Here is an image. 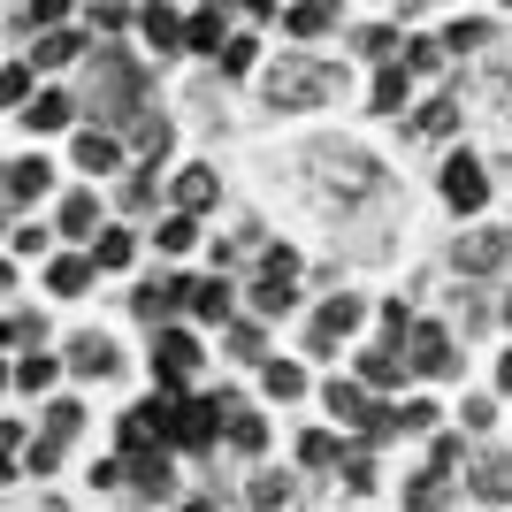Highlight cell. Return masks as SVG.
I'll return each instance as SVG.
<instances>
[{
  "label": "cell",
  "instance_id": "cell-11",
  "mask_svg": "<svg viewBox=\"0 0 512 512\" xmlns=\"http://www.w3.org/2000/svg\"><path fill=\"white\" fill-rule=\"evenodd\" d=\"M85 54V31H62V23H46V39L31 46V69H69Z\"/></svg>",
  "mask_w": 512,
  "mask_h": 512
},
{
  "label": "cell",
  "instance_id": "cell-42",
  "mask_svg": "<svg viewBox=\"0 0 512 512\" xmlns=\"http://www.w3.org/2000/svg\"><path fill=\"white\" fill-rule=\"evenodd\" d=\"M436 497H444V467H428L421 482H413V490H406V505H436Z\"/></svg>",
  "mask_w": 512,
  "mask_h": 512
},
{
  "label": "cell",
  "instance_id": "cell-44",
  "mask_svg": "<svg viewBox=\"0 0 512 512\" xmlns=\"http://www.w3.org/2000/svg\"><path fill=\"white\" fill-rule=\"evenodd\" d=\"M459 459H467V444H459V436H436V451H428V467H459Z\"/></svg>",
  "mask_w": 512,
  "mask_h": 512
},
{
  "label": "cell",
  "instance_id": "cell-18",
  "mask_svg": "<svg viewBox=\"0 0 512 512\" xmlns=\"http://www.w3.org/2000/svg\"><path fill=\"white\" fill-rule=\"evenodd\" d=\"M260 390L291 406V398H299V390H306V367H299V360H260Z\"/></svg>",
  "mask_w": 512,
  "mask_h": 512
},
{
  "label": "cell",
  "instance_id": "cell-13",
  "mask_svg": "<svg viewBox=\"0 0 512 512\" xmlns=\"http://www.w3.org/2000/svg\"><path fill=\"white\" fill-rule=\"evenodd\" d=\"M46 184H54V161H46V153H23L16 169H8V199H46Z\"/></svg>",
  "mask_w": 512,
  "mask_h": 512
},
{
  "label": "cell",
  "instance_id": "cell-22",
  "mask_svg": "<svg viewBox=\"0 0 512 512\" xmlns=\"http://www.w3.org/2000/svg\"><path fill=\"white\" fill-rule=\"evenodd\" d=\"M138 31H146V46H184V23L169 16V0H146V16H138Z\"/></svg>",
  "mask_w": 512,
  "mask_h": 512
},
{
  "label": "cell",
  "instance_id": "cell-19",
  "mask_svg": "<svg viewBox=\"0 0 512 512\" xmlns=\"http://www.w3.org/2000/svg\"><path fill=\"white\" fill-rule=\"evenodd\" d=\"M222 39H230V31H222V8L184 16V46H192V54H222Z\"/></svg>",
  "mask_w": 512,
  "mask_h": 512
},
{
  "label": "cell",
  "instance_id": "cell-52",
  "mask_svg": "<svg viewBox=\"0 0 512 512\" xmlns=\"http://www.w3.org/2000/svg\"><path fill=\"white\" fill-rule=\"evenodd\" d=\"M8 283H16V268H8V260H0V291H8Z\"/></svg>",
  "mask_w": 512,
  "mask_h": 512
},
{
  "label": "cell",
  "instance_id": "cell-54",
  "mask_svg": "<svg viewBox=\"0 0 512 512\" xmlns=\"http://www.w3.org/2000/svg\"><path fill=\"white\" fill-rule=\"evenodd\" d=\"M8 383H16V375H8V367H0V390H8Z\"/></svg>",
  "mask_w": 512,
  "mask_h": 512
},
{
  "label": "cell",
  "instance_id": "cell-21",
  "mask_svg": "<svg viewBox=\"0 0 512 512\" xmlns=\"http://www.w3.org/2000/svg\"><path fill=\"white\" fill-rule=\"evenodd\" d=\"M329 23H337V8H329V0H299V8L283 16V31H291V39H321Z\"/></svg>",
  "mask_w": 512,
  "mask_h": 512
},
{
  "label": "cell",
  "instance_id": "cell-23",
  "mask_svg": "<svg viewBox=\"0 0 512 512\" xmlns=\"http://www.w3.org/2000/svg\"><path fill=\"white\" fill-rule=\"evenodd\" d=\"M69 360H77V375H115V367H123L107 337H77V344H69Z\"/></svg>",
  "mask_w": 512,
  "mask_h": 512
},
{
  "label": "cell",
  "instance_id": "cell-34",
  "mask_svg": "<svg viewBox=\"0 0 512 512\" xmlns=\"http://www.w3.org/2000/svg\"><path fill=\"white\" fill-rule=\"evenodd\" d=\"M31 92H39V85H31V62H8V69H0V100H8V107H23Z\"/></svg>",
  "mask_w": 512,
  "mask_h": 512
},
{
  "label": "cell",
  "instance_id": "cell-32",
  "mask_svg": "<svg viewBox=\"0 0 512 512\" xmlns=\"http://www.w3.org/2000/svg\"><path fill=\"white\" fill-rule=\"evenodd\" d=\"M321 406L337 413V421H352V428H360V413H367V398H360V383H329V390H321Z\"/></svg>",
  "mask_w": 512,
  "mask_h": 512
},
{
  "label": "cell",
  "instance_id": "cell-6",
  "mask_svg": "<svg viewBox=\"0 0 512 512\" xmlns=\"http://www.w3.org/2000/svg\"><path fill=\"white\" fill-rule=\"evenodd\" d=\"M406 367H413V375H451V367H459V352H451V337H444V321L406 329Z\"/></svg>",
  "mask_w": 512,
  "mask_h": 512
},
{
  "label": "cell",
  "instance_id": "cell-49",
  "mask_svg": "<svg viewBox=\"0 0 512 512\" xmlns=\"http://www.w3.org/2000/svg\"><path fill=\"white\" fill-rule=\"evenodd\" d=\"M8 474H16V444H0V482H8Z\"/></svg>",
  "mask_w": 512,
  "mask_h": 512
},
{
  "label": "cell",
  "instance_id": "cell-1",
  "mask_svg": "<svg viewBox=\"0 0 512 512\" xmlns=\"http://www.w3.org/2000/svg\"><path fill=\"white\" fill-rule=\"evenodd\" d=\"M260 92H268V107H321L337 92V69L306 62V54H283V62L260 77Z\"/></svg>",
  "mask_w": 512,
  "mask_h": 512
},
{
  "label": "cell",
  "instance_id": "cell-47",
  "mask_svg": "<svg viewBox=\"0 0 512 512\" xmlns=\"http://www.w3.org/2000/svg\"><path fill=\"white\" fill-rule=\"evenodd\" d=\"M69 16V0H31V23H62Z\"/></svg>",
  "mask_w": 512,
  "mask_h": 512
},
{
  "label": "cell",
  "instance_id": "cell-36",
  "mask_svg": "<svg viewBox=\"0 0 512 512\" xmlns=\"http://www.w3.org/2000/svg\"><path fill=\"white\" fill-rule=\"evenodd\" d=\"M360 46L375 54V62H398V46H406V39H398L390 23H367V31H360Z\"/></svg>",
  "mask_w": 512,
  "mask_h": 512
},
{
  "label": "cell",
  "instance_id": "cell-55",
  "mask_svg": "<svg viewBox=\"0 0 512 512\" xmlns=\"http://www.w3.org/2000/svg\"><path fill=\"white\" fill-rule=\"evenodd\" d=\"M505 8H512V0H505Z\"/></svg>",
  "mask_w": 512,
  "mask_h": 512
},
{
  "label": "cell",
  "instance_id": "cell-16",
  "mask_svg": "<svg viewBox=\"0 0 512 512\" xmlns=\"http://www.w3.org/2000/svg\"><path fill=\"white\" fill-rule=\"evenodd\" d=\"M360 383H367V390H398V383H406L398 344H383V352H360Z\"/></svg>",
  "mask_w": 512,
  "mask_h": 512
},
{
  "label": "cell",
  "instance_id": "cell-27",
  "mask_svg": "<svg viewBox=\"0 0 512 512\" xmlns=\"http://www.w3.org/2000/svg\"><path fill=\"white\" fill-rule=\"evenodd\" d=\"M383 77H375V115H398V100H406V77L413 69L406 62H375Z\"/></svg>",
  "mask_w": 512,
  "mask_h": 512
},
{
  "label": "cell",
  "instance_id": "cell-26",
  "mask_svg": "<svg viewBox=\"0 0 512 512\" xmlns=\"http://www.w3.org/2000/svg\"><path fill=\"white\" fill-rule=\"evenodd\" d=\"M153 245H161V253H192V245H199V214H184V207H176L169 222L153 230Z\"/></svg>",
  "mask_w": 512,
  "mask_h": 512
},
{
  "label": "cell",
  "instance_id": "cell-2",
  "mask_svg": "<svg viewBox=\"0 0 512 512\" xmlns=\"http://www.w3.org/2000/svg\"><path fill=\"white\" fill-rule=\"evenodd\" d=\"M253 314L268 321V314H291V299H299V260L283 253V245H268V260H260V276H253Z\"/></svg>",
  "mask_w": 512,
  "mask_h": 512
},
{
  "label": "cell",
  "instance_id": "cell-40",
  "mask_svg": "<svg viewBox=\"0 0 512 512\" xmlns=\"http://www.w3.org/2000/svg\"><path fill=\"white\" fill-rule=\"evenodd\" d=\"M23 459H31V474H54V467H62V436H39Z\"/></svg>",
  "mask_w": 512,
  "mask_h": 512
},
{
  "label": "cell",
  "instance_id": "cell-28",
  "mask_svg": "<svg viewBox=\"0 0 512 512\" xmlns=\"http://www.w3.org/2000/svg\"><path fill=\"white\" fill-rule=\"evenodd\" d=\"M130 253H138L130 230H92V260H100V268H130Z\"/></svg>",
  "mask_w": 512,
  "mask_h": 512
},
{
  "label": "cell",
  "instance_id": "cell-51",
  "mask_svg": "<svg viewBox=\"0 0 512 512\" xmlns=\"http://www.w3.org/2000/svg\"><path fill=\"white\" fill-rule=\"evenodd\" d=\"M0 344H16V321H0Z\"/></svg>",
  "mask_w": 512,
  "mask_h": 512
},
{
  "label": "cell",
  "instance_id": "cell-30",
  "mask_svg": "<svg viewBox=\"0 0 512 512\" xmlns=\"http://www.w3.org/2000/svg\"><path fill=\"white\" fill-rule=\"evenodd\" d=\"M474 497H482V505L512 497V459H482V467H474Z\"/></svg>",
  "mask_w": 512,
  "mask_h": 512
},
{
  "label": "cell",
  "instance_id": "cell-10",
  "mask_svg": "<svg viewBox=\"0 0 512 512\" xmlns=\"http://www.w3.org/2000/svg\"><path fill=\"white\" fill-rule=\"evenodd\" d=\"M92 276H100V260H92V253H62L54 268H46V291H54V299H85Z\"/></svg>",
  "mask_w": 512,
  "mask_h": 512
},
{
  "label": "cell",
  "instance_id": "cell-39",
  "mask_svg": "<svg viewBox=\"0 0 512 512\" xmlns=\"http://www.w3.org/2000/svg\"><path fill=\"white\" fill-rule=\"evenodd\" d=\"M344 482H352V497H375V459L352 451V459H344Z\"/></svg>",
  "mask_w": 512,
  "mask_h": 512
},
{
  "label": "cell",
  "instance_id": "cell-37",
  "mask_svg": "<svg viewBox=\"0 0 512 512\" xmlns=\"http://www.w3.org/2000/svg\"><path fill=\"white\" fill-rule=\"evenodd\" d=\"M436 62H444V39H406V69L413 77H428Z\"/></svg>",
  "mask_w": 512,
  "mask_h": 512
},
{
  "label": "cell",
  "instance_id": "cell-45",
  "mask_svg": "<svg viewBox=\"0 0 512 512\" xmlns=\"http://www.w3.org/2000/svg\"><path fill=\"white\" fill-rule=\"evenodd\" d=\"M123 482H130L123 459H100V467H92V490H123Z\"/></svg>",
  "mask_w": 512,
  "mask_h": 512
},
{
  "label": "cell",
  "instance_id": "cell-3",
  "mask_svg": "<svg viewBox=\"0 0 512 512\" xmlns=\"http://www.w3.org/2000/svg\"><path fill=\"white\" fill-rule=\"evenodd\" d=\"M436 192H444L451 214H482V199H490V169H482L474 153H451L444 176H436Z\"/></svg>",
  "mask_w": 512,
  "mask_h": 512
},
{
  "label": "cell",
  "instance_id": "cell-33",
  "mask_svg": "<svg viewBox=\"0 0 512 512\" xmlns=\"http://www.w3.org/2000/svg\"><path fill=\"white\" fill-rule=\"evenodd\" d=\"M444 46H451V54H474V46H490V23L459 16V23H451V31H444Z\"/></svg>",
  "mask_w": 512,
  "mask_h": 512
},
{
  "label": "cell",
  "instance_id": "cell-5",
  "mask_svg": "<svg viewBox=\"0 0 512 512\" xmlns=\"http://www.w3.org/2000/svg\"><path fill=\"white\" fill-rule=\"evenodd\" d=\"M176 306H184L192 321H230L237 314V299H230L222 276H176Z\"/></svg>",
  "mask_w": 512,
  "mask_h": 512
},
{
  "label": "cell",
  "instance_id": "cell-4",
  "mask_svg": "<svg viewBox=\"0 0 512 512\" xmlns=\"http://www.w3.org/2000/svg\"><path fill=\"white\" fill-rule=\"evenodd\" d=\"M153 367H161V383H169V390H184L199 375V337L161 321V337H153Z\"/></svg>",
  "mask_w": 512,
  "mask_h": 512
},
{
  "label": "cell",
  "instance_id": "cell-12",
  "mask_svg": "<svg viewBox=\"0 0 512 512\" xmlns=\"http://www.w3.org/2000/svg\"><path fill=\"white\" fill-rule=\"evenodd\" d=\"M23 123L31 130H69L77 123V100H69V92H31V100H23Z\"/></svg>",
  "mask_w": 512,
  "mask_h": 512
},
{
  "label": "cell",
  "instance_id": "cell-9",
  "mask_svg": "<svg viewBox=\"0 0 512 512\" xmlns=\"http://www.w3.org/2000/svg\"><path fill=\"white\" fill-rule=\"evenodd\" d=\"M123 467H130V482H138V497H169V451H161V436L138 444Z\"/></svg>",
  "mask_w": 512,
  "mask_h": 512
},
{
  "label": "cell",
  "instance_id": "cell-38",
  "mask_svg": "<svg viewBox=\"0 0 512 512\" xmlns=\"http://www.w3.org/2000/svg\"><path fill=\"white\" fill-rule=\"evenodd\" d=\"M46 383H54V360H46V352L16 360V390H46Z\"/></svg>",
  "mask_w": 512,
  "mask_h": 512
},
{
  "label": "cell",
  "instance_id": "cell-25",
  "mask_svg": "<svg viewBox=\"0 0 512 512\" xmlns=\"http://www.w3.org/2000/svg\"><path fill=\"white\" fill-rule=\"evenodd\" d=\"M115 161H123V146L107 130H77V169H115Z\"/></svg>",
  "mask_w": 512,
  "mask_h": 512
},
{
  "label": "cell",
  "instance_id": "cell-20",
  "mask_svg": "<svg viewBox=\"0 0 512 512\" xmlns=\"http://www.w3.org/2000/svg\"><path fill=\"white\" fill-rule=\"evenodd\" d=\"M222 436H230L237 451H268V421H260V413H245V406L222 413Z\"/></svg>",
  "mask_w": 512,
  "mask_h": 512
},
{
  "label": "cell",
  "instance_id": "cell-31",
  "mask_svg": "<svg viewBox=\"0 0 512 512\" xmlns=\"http://www.w3.org/2000/svg\"><path fill=\"white\" fill-rule=\"evenodd\" d=\"M344 451H337V436H329V428H306L299 436V467H337Z\"/></svg>",
  "mask_w": 512,
  "mask_h": 512
},
{
  "label": "cell",
  "instance_id": "cell-43",
  "mask_svg": "<svg viewBox=\"0 0 512 512\" xmlns=\"http://www.w3.org/2000/svg\"><path fill=\"white\" fill-rule=\"evenodd\" d=\"M245 497H253V505H283V497H291V482H276V474H253V490H245Z\"/></svg>",
  "mask_w": 512,
  "mask_h": 512
},
{
  "label": "cell",
  "instance_id": "cell-41",
  "mask_svg": "<svg viewBox=\"0 0 512 512\" xmlns=\"http://www.w3.org/2000/svg\"><path fill=\"white\" fill-rule=\"evenodd\" d=\"M77 428H85V406H54L46 413V436H62V444L77 436Z\"/></svg>",
  "mask_w": 512,
  "mask_h": 512
},
{
  "label": "cell",
  "instance_id": "cell-48",
  "mask_svg": "<svg viewBox=\"0 0 512 512\" xmlns=\"http://www.w3.org/2000/svg\"><path fill=\"white\" fill-rule=\"evenodd\" d=\"M497 390H512V352H497Z\"/></svg>",
  "mask_w": 512,
  "mask_h": 512
},
{
  "label": "cell",
  "instance_id": "cell-24",
  "mask_svg": "<svg viewBox=\"0 0 512 512\" xmlns=\"http://www.w3.org/2000/svg\"><path fill=\"white\" fill-rule=\"evenodd\" d=\"M92 230H100V199H92V192H69L62 199V237H92Z\"/></svg>",
  "mask_w": 512,
  "mask_h": 512
},
{
  "label": "cell",
  "instance_id": "cell-53",
  "mask_svg": "<svg viewBox=\"0 0 512 512\" xmlns=\"http://www.w3.org/2000/svg\"><path fill=\"white\" fill-rule=\"evenodd\" d=\"M505 329H512V291H505Z\"/></svg>",
  "mask_w": 512,
  "mask_h": 512
},
{
  "label": "cell",
  "instance_id": "cell-50",
  "mask_svg": "<svg viewBox=\"0 0 512 512\" xmlns=\"http://www.w3.org/2000/svg\"><path fill=\"white\" fill-rule=\"evenodd\" d=\"M237 8H253V16H268V8H276V0H237Z\"/></svg>",
  "mask_w": 512,
  "mask_h": 512
},
{
  "label": "cell",
  "instance_id": "cell-8",
  "mask_svg": "<svg viewBox=\"0 0 512 512\" xmlns=\"http://www.w3.org/2000/svg\"><path fill=\"white\" fill-rule=\"evenodd\" d=\"M497 260H505V230H467V237H451V268L482 276V268H497Z\"/></svg>",
  "mask_w": 512,
  "mask_h": 512
},
{
  "label": "cell",
  "instance_id": "cell-35",
  "mask_svg": "<svg viewBox=\"0 0 512 512\" xmlns=\"http://www.w3.org/2000/svg\"><path fill=\"white\" fill-rule=\"evenodd\" d=\"M253 62H260V39H222V69L230 77H253Z\"/></svg>",
  "mask_w": 512,
  "mask_h": 512
},
{
  "label": "cell",
  "instance_id": "cell-7",
  "mask_svg": "<svg viewBox=\"0 0 512 512\" xmlns=\"http://www.w3.org/2000/svg\"><path fill=\"white\" fill-rule=\"evenodd\" d=\"M360 314H367V306L352 299V291H337V299L314 314V329H306V337H314V352H337V337H352V329H360Z\"/></svg>",
  "mask_w": 512,
  "mask_h": 512
},
{
  "label": "cell",
  "instance_id": "cell-29",
  "mask_svg": "<svg viewBox=\"0 0 512 512\" xmlns=\"http://www.w3.org/2000/svg\"><path fill=\"white\" fill-rule=\"evenodd\" d=\"M413 130H421V138H451V130H459V100H451V92H436V100L421 107V123H413Z\"/></svg>",
  "mask_w": 512,
  "mask_h": 512
},
{
  "label": "cell",
  "instance_id": "cell-14",
  "mask_svg": "<svg viewBox=\"0 0 512 512\" xmlns=\"http://www.w3.org/2000/svg\"><path fill=\"white\" fill-rule=\"evenodd\" d=\"M222 352H230V360H268V337H260V321H245V314H230L222 321Z\"/></svg>",
  "mask_w": 512,
  "mask_h": 512
},
{
  "label": "cell",
  "instance_id": "cell-17",
  "mask_svg": "<svg viewBox=\"0 0 512 512\" xmlns=\"http://www.w3.org/2000/svg\"><path fill=\"white\" fill-rule=\"evenodd\" d=\"M214 199H222V184H214V169H184V176H176V207H184V214H207Z\"/></svg>",
  "mask_w": 512,
  "mask_h": 512
},
{
  "label": "cell",
  "instance_id": "cell-15",
  "mask_svg": "<svg viewBox=\"0 0 512 512\" xmlns=\"http://www.w3.org/2000/svg\"><path fill=\"white\" fill-rule=\"evenodd\" d=\"M130 314L153 321V329H161L169 314H184V306H176V283H138V291H130Z\"/></svg>",
  "mask_w": 512,
  "mask_h": 512
},
{
  "label": "cell",
  "instance_id": "cell-46",
  "mask_svg": "<svg viewBox=\"0 0 512 512\" xmlns=\"http://www.w3.org/2000/svg\"><path fill=\"white\" fill-rule=\"evenodd\" d=\"M436 421V406H428V398H413V406H398V428H428Z\"/></svg>",
  "mask_w": 512,
  "mask_h": 512
}]
</instances>
